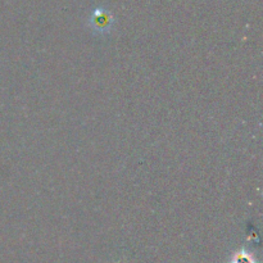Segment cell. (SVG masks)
Masks as SVG:
<instances>
[{
    "instance_id": "cell-1",
    "label": "cell",
    "mask_w": 263,
    "mask_h": 263,
    "mask_svg": "<svg viewBox=\"0 0 263 263\" xmlns=\"http://www.w3.org/2000/svg\"><path fill=\"white\" fill-rule=\"evenodd\" d=\"M113 23H115V18L112 13L105 8H95L89 17L90 28L97 35L109 32L110 28L113 27Z\"/></svg>"
}]
</instances>
